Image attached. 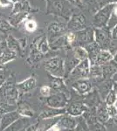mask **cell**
<instances>
[{"instance_id": "cell-48", "label": "cell", "mask_w": 117, "mask_h": 131, "mask_svg": "<svg viewBox=\"0 0 117 131\" xmlns=\"http://www.w3.org/2000/svg\"><path fill=\"white\" fill-rule=\"evenodd\" d=\"M12 2H15V3H18V2H22V1H25V0H12Z\"/></svg>"}, {"instance_id": "cell-28", "label": "cell", "mask_w": 117, "mask_h": 131, "mask_svg": "<svg viewBox=\"0 0 117 131\" xmlns=\"http://www.w3.org/2000/svg\"><path fill=\"white\" fill-rule=\"evenodd\" d=\"M96 116H97L98 122H101V123H105L106 122L108 121V119H109V117H110L108 113L107 108L103 106H101L98 108Z\"/></svg>"}, {"instance_id": "cell-14", "label": "cell", "mask_w": 117, "mask_h": 131, "mask_svg": "<svg viewBox=\"0 0 117 131\" xmlns=\"http://www.w3.org/2000/svg\"><path fill=\"white\" fill-rule=\"evenodd\" d=\"M67 41V37L62 35H55V36H49V46L51 49L56 50L62 47L65 45V42Z\"/></svg>"}, {"instance_id": "cell-6", "label": "cell", "mask_w": 117, "mask_h": 131, "mask_svg": "<svg viewBox=\"0 0 117 131\" xmlns=\"http://www.w3.org/2000/svg\"><path fill=\"white\" fill-rule=\"evenodd\" d=\"M20 116L21 115H19V113L17 110L9 112V113H6L5 115H2L0 130L4 131V130L7 129L12 124H13L15 122L19 119Z\"/></svg>"}, {"instance_id": "cell-13", "label": "cell", "mask_w": 117, "mask_h": 131, "mask_svg": "<svg viewBox=\"0 0 117 131\" xmlns=\"http://www.w3.org/2000/svg\"><path fill=\"white\" fill-rule=\"evenodd\" d=\"M73 88L77 91L79 94H86V93H88L91 90L92 84L88 80L81 79V80H78L77 81L74 82L73 84Z\"/></svg>"}, {"instance_id": "cell-5", "label": "cell", "mask_w": 117, "mask_h": 131, "mask_svg": "<svg viewBox=\"0 0 117 131\" xmlns=\"http://www.w3.org/2000/svg\"><path fill=\"white\" fill-rule=\"evenodd\" d=\"M74 35L75 37H74V41L73 43V46H88V44L93 42V31L91 28L83 29Z\"/></svg>"}, {"instance_id": "cell-22", "label": "cell", "mask_w": 117, "mask_h": 131, "mask_svg": "<svg viewBox=\"0 0 117 131\" xmlns=\"http://www.w3.org/2000/svg\"><path fill=\"white\" fill-rule=\"evenodd\" d=\"M17 56H18L17 52H15L14 51L10 50L7 47V49L3 52V54H2L1 56H0V64L4 65L10 60H13L17 58Z\"/></svg>"}, {"instance_id": "cell-4", "label": "cell", "mask_w": 117, "mask_h": 131, "mask_svg": "<svg viewBox=\"0 0 117 131\" xmlns=\"http://www.w3.org/2000/svg\"><path fill=\"white\" fill-rule=\"evenodd\" d=\"M90 73V68H89V60L87 59L85 60L80 61L79 64L74 67V69L70 73L72 79L81 80L85 79Z\"/></svg>"}, {"instance_id": "cell-56", "label": "cell", "mask_w": 117, "mask_h": 131, "mask_svg": "<svg viewBox=\"0 0 117 131\" xmlns=\"http://www.w3.org/2000/svg\"><path fill=\"white\" fill-rule=\"evenodd\" d=\"M0 97H1V95H0ZM0 100H1V99H0Z\"/></svg>"}, {"instance_id": "cell-16", "label": "cell", "mask_w": 117, "mask_h": 131, "mask_svg": "<svg viewBox=\"0 0 117 131\" xmlns=\"http://www.w3.org/2000/svg\"><path fill=\"white\" fill-rule=\"evenodd\" d=\"M117 73V63L115 61H110L102 66V75L106 79H109Z\"/></svg>"}, {"instance_id": "cell-52", "label": "cell", "mask_w": 117, "mask_h": 131, "mask_svg": "<svg viewBox=\"0 0 117 131\" xmlns=\"http://www.w3.org/2000/svg\"><path fill=\"white\" fill-rule=\"evenodd\" d=\"M20 131H26V130H25V128H24V129H22V130H20Z\"/></svg>"}, {"instance_id": "cell-3", "label": "cell", "mask_w": 117, "mask_h": 131, "mask_svg": "<svg viewBox=\"0 0 117 131\" xmlns=\"http://www.w3.org/2000/svg\"><path fill=\"white\" fill-rule=\"evenodd\" d=\"M46 104L49 107L54 108H65L67 105V97L66 93H59L56 94H52L46 98Z\"/></svg>"}, {"instance_id": "cell-50", "label": "cell", "mask_w": 117, "mask_h": 131, "mask_svg": "<svg viewBox=\"0 0 117 131\" xmlns=\"http://www.w3.org/2000/svg\"><path fill=\"white\" fill-rule=\"evenodd\" d=\"M1 119H2V115H0V126H1Z\"/></svg>"}, {"instance_id": "cell-41", "label": "cell", "mask_w": 117, "mask_h": 131, "mask_svg": "<svg viewBox=\"0 0 117 131\" xmlns=\"http://www.w3.org/2000/svg\"><path fill=\"white\" fill-rule=\"evenodd\" d=\"M38 129V122L37 123H33V124H31L25 128L26 131H37Z\"/></svg>"}, {"instance_id": "cell-45", "label": "cell", "mask_w": 117, "mask_h": 131, "mask_svg": "<svg viewBox=\"0 0 117 131\" xmlns=\"http://www.w3.org/2000/svg\"><path fill=\"white\" fill-rule=\"evenodd\" d=\"M68 1L70 3L73 4V5H80V0H68Z\"/></svg>"}, {"instance_id": "cell-35", "label": "cell", "mask_w": 117, "mask_h": 131, "mask_svg": "<svg viewBox=\"0 0 117 131\" xmlns=\"http://www.w3.org/2000/svg\"><path fill=\"white\" fill-rule=\"evenodd\" d=\"M12 25L10 24L8 21L4 20V19H0V31H3V32H5V31H8L12 29Z\"/></svg>"}, {"instance_id": "cell-33", "label": "cell", "mask_w": 117, "mask_h": 131, "mask_svg": "<svg viewBox=\"0 0 117 131\" xmlns=\"http://www.w3.org/2000/svg\"><path fill=\"white\" fill-rule=\"evenodd\" d=\"M90 75H92L93 77H101L102 76V67H100L98 65L92 66V67L90 68Z\"/></svg>"}, {"instance_id": "cell-43", "label": "cell", "mask_w": 117, "mask_h": 131, "mask_svg": "<svg viewBox=\"0 0 117 131\" xmlns=\"http://www.w3.org/2000/svg\"><path fill=\"white\" fill-rule=\"evenodd\" d=\"M12 0H0V5L1 6H7L12 5Z\"/></svg>"}, {"instance_id": "cell-34", "label": "cell", "mask_w": 117, "mask_h": 131, "mask_svg": "<svg viewBox=\"0 0 117 131\" xmlns=\"http://www.w3.org/2000/svg\"><path fill=\"white\" fill-rule=\"evenodd\" d=\"M88 127H89V128H90V131H106L104 126L98 121L93 122V124L89 125Z\"/></svg>"}, {"instance_id": "cell-44", "label": "cell", "mask_w": 117, "mask_h": 131, "mask_svg": "<svg viewBox=\"0 0 117 131\" xmlns=\"http://www.w3.org/2000/svg\"><path fill=\"white\" fill-rule=\"evenodd\" d=\"M113 38H114V39L117 40V26L113 31Z\"/></svg>"}, {"instance_id": "cell-46", "label": "cell", "mask_w": 117, "mask_h": 131, "mask_svg": "<svg viewBox=\"0 0 117 131\" xmlns=\"http://www.w3.org/2000/svg\"><path fill=\"white\" fill-rule=\"evenodd\" d=\"M113 89L114 90V92H115V94L117 95V83H116V82L114 84V85H113Z\"/></svg>"}, {"instance_id": "cell-11", "label": "cell", "mask_w": 117, "mask_h": 131, "mask_svg": "<svg viewBox=\"0 0 117 131\" xmlns=\"http://www.w3.org/2000/svg\"><path fill=\"white\" fill-rule=\"evenodd\" d=\"M88 107L81 102H73L67 109V113L72 116H80L86 111H88Z\"/></svg>"}, {"instance_id": "cell-42", "label": "cell", "mask_w": 117, "mask_h": 131, "mask_svg": "<svg viewBox=\"0 0 117 131\" xmlns=\"http://www.w3.org/2000/svg\"><path fill=\"white\" fill-rule=\"evenodd\" d=\"M5 72L0 70V88L4 85L5 83Z\"/></svg>"}, {"instance_id": "cell-47", "label": "cell", "mask_w": 117, "mask_h": 131, "mask_svg": "<svg viewBox=\"0 0 117 131\" xmlns=\"http://www.w3.org/2000/svg\"><path fill=\"white\" fill-rule=\"evenodd\" d=\"M113 80H114V82H116V83H117V73L114 76H113Z\"/></svg>"}, {"instance_id": "cell-17", "label": "cell", "mask_w": 117, "mask_h": 131, "mask_svg": "<svg viewBox=\"0 0 117 131\" xmlns=\"http://www.w3.org/2000/svg\"><path fill=\"white\" fill-rule=\"evenodd\" d=\"M67 29V25L61 24L58 22H52L48 26V33L49 36L59 35L60 33L64 32Z\"/></svg>"}, {"instance_id": "cell-25", "label": "cell", "mask_w": 117, "mask_h": 131, "mask_svg": "<svg viewBox=\"0 0 117 131\" xmlns=\"http://www.w3.org/2000/svg\"><path fill=\"white\" fill-rule=\"evenodd\" d=\"M18 108V105H12L6 101L5 99L0 100V115H5L9 112L15 111Z\"/></svg>"}, {"instance_id": "cell-29", "label": "cell", "mask_w": 117, "mask_h": 131, "mask_svg": "<svg viewBox=\"0 0 117 131\" xmlns=\"http://www.w3.org/2000/svg\"><path fill=\"white\" fill-rule=\"evenodd\" d=\"M77 119V125H76L75 131H90L88 124L83 116H78Z\"/></svg>"}, {"instance_id": "cell-12", "label": "cell", "mask_w": 117, "mask_h": 131, "mask_svg": "<svg viewBox=\"0 0 117 131\" xmlns=\"http://www.w3.org/2000/svg\"><path fill=\"white\" fill-rule=\"evenodd\" d=\"M95 37H96V42L101 46V48H104V49L108 48L110 44V39L105 31L100 30V29L95 30Z\"/></svg>"}, {"instance_id": "cell-15", "label": "cell", "mask_w": 117, "mask_h": 131, "mask_svg": "<svg viewBox=\"0 0 117 131\" xmlns=\"http://www.w3.org/2000/svg\"><path fill=\"white\" fill-rule=\"evenodd\" d=\"M36 86V81L34 78L31 77L28 78L25 81L20 82V83L17 84V88H18V92L21 93H27L31 91Z\"/></svg>"}, {"instance_id": "cell-51", "label": "cell", "mask_w": 117, "mask_h": 131, "mask_svg": "<svg viewBox=\"0 0 117 131\" xmlns=\"http://www.w3.org/2000/svg\"><path fill=\"white\" fill-rule=\"evenodd\" d=\"M48 131H54V128H51V129L48 130Z\"/></svg>"}, {"instance_id": "cell-32", "label": "cell", "mask_w": 117, "mask_h": 131, "mask_svg": "<svg viewBox=\"0 0 117 131\" xmlns=\"http://www.w3.org/2000/svg\"><path fill=\"white\" fill-rule=\"evenodd\" d=\"M116 101H117V95L115 92H114V90L112 88L111 91L108 93V94L106 97V103H107L108 106H112V105H114Z\"/></svg>"}, {"instance_id": "cell-53", "label": "cell", "mask_w": 117, "mask_h": 131, "mask_svg": "<svg viewBox=\"0 0 117 131\" xmlns=\"http://www.w3.org/2000/svg\"><path fill=\"white\" fill-rule=\"evenodd\" d=\"M87 1H92V0H87Z\"/></svg>"}, {"instance_id": "cell-26", "label": "cell", "mask_w": 117, "mask_h": 131, "mask_svg": "<svg viewBox=\"0 0 117 131\" xmlns=\"http://www.w3.org/2000/svg\"><path fill=\"white\" fill-rule=\"evenodd\" d=\"M27 14H28L27 12H18V13L12 14L9 18V23L12 26H16L26 18Z\"/></svg>"}, {"instance_id": "cell-36", "label": "cell", "mask_w": 117, "mask_h": 131, "mask_svg": "<svg viewBox=\"0 0 117 131\" xmlns=\"http://www.w3.org/2000/svg\"><path fill=\"white\" fill-rule=\"evenodd\" d=\"M40 94H41L42 96L47 98V97L52 95V88H51V86H42V88H40Z\"/></svg>"}, {"instance_id": "cell-54", "label": "cell", "mask_w": 117, "mask_h": 131, "mask_svg": "<svg viewBox=\"0 0 117 131\" xmlns=\"http://www.w3.org/2000/svg\"><path fill=\"white\" fill-rule=\"evenodd\" d=\"M1 42H2V41H1V39H0V43H1Z\"/></svg>"}, {"instance_id": "cell-19", "label": "cell", "mask_w": 117, "mask_h": 131, "mask_svg": "<svg viewBox=\"0 0 117 131\" xmlns=\"http://www.w3.org/2000/svg\"><path fill=\"white\" fill-rule=\"evenodd\" d=\"M29 125H31V124H30L28 117H20L18 121H16L13 124H12L7 129H10V131H20L25 128V127L27 128Z\"/></svg>"}, {"instance_id": "cell-23", "label": "cell", "mask_w": 117, "mask_h": 131, "mask_svg": "<svg viewBox=\"0 0 117 131\" xmlns=\"http://www.w3.org/2000/svg\"><path fill=\"white\" fill-rule=\"evenodd\" d=\"M113 56L109 52H108L107 50H101L100 52L99 55H98V60H97V64L98 66H103L107 63L110 62L113 60Z\"/></svg>"}, {"instance_id": "cell-37", "label": "cell", "mask_w": 117, "mask_h": 131, "mask_svg": "<svg viewBox=\"0 0 117 131\" xmlns=\"http://www.w3.org/2000/svg\"><path fill=\"white\" fill-rule=\"evenodd\" d=\"M107 110H108V115H109V116H112V117H116L117 116V108L114 105H112V106H108Z\"/></svg>"}, {"instance_id": "cell-24", "label": "cell", "mask_w": 117, "mask_h": 131, "mask_svg": "<svg viewBox=\"0 0 117 131\" xmlns=\"http://www.w3.org/2000/svg\"><path fill=\"white\" fill-rule=\"evenodd\" d=\"M31 10L30 5L27 0L22 2H18V3H15V5L13 6V10H12V13H18V12H28Z\"/></svg>"}, {"instance_id": "cell-1", "label": "cell", "mask_w": 117, "mask_h": 131, "mask_svg": "<svg viewBox=\"0 0 117 131\" xmlns=\"http://www.w3.org/2000/svg\"><path fill=\"white\" fill-rule=\"evenodd\" d=\"M44 67L45 69L54 77L62 78L66 73L65 63L59 57H54L45 61Z\"/></svg>"}, {"instance_id": "cell-38", "label": "cell", "mask_w": 117, "mask_h": 131, "mask_svg": "<svg viewBox=\"0 0 117 131\" xmlns=\"http://www.w3.org/2000/svg\"><path fill=\"white\" fill-rule=\"evenodd\" d=\"M25 28H26L27 30L30 31L35 30V29H36L35 22H34V21H28V22L26 23V26H25Z\"/></svg>"}, {"instance_id": "cell-20", "label": "cell", "mask_w": 117, "mask_h": 131, "mask_svg": "<svg viewBox=\"0 0 117 131\" xmlns=\"http://www.w3.org/2000/svg\"><path fill=\"white\" fill-rule=\"evenodd\" d=\"M50 86L52 89L59 91V93H66V86L64 84L62 78L51 77L50 78Z\"/></svg>"}, {"instance_id": "cell-39", "label": "cell", "mask_w": 117, "mask_h": 131, "mask_svg": "<svg viewBox=\"0 0 117 131\" xmlns=\"http://www.w3.org/2000/svg\"><path fill=\"white\" fill-rule=\"evenodd\" d=\"M7 43H6V41H2L1 43H0V56L3 54V52H5V51L7 49Z\"/></svg>"}, {"instance_id": "cell-7", "label": "cell", "mask_w": 117, "mask_h": 131, "mask_svg": "<svg viewBox=\"0 0 117 131\" xmlns=\"http://www.w3.org/2000/svg\"><path fill=\"white\" fill-rule=\"evenodd\" d=\"M86 25V19L82 14H76L73 15L71 20L67 25V29L72 31H81L85 28Z\"/></svg>"}, {"instance_id": "cell-9", "label": "cell", "mask_w": 117, "mask_h": 131, "mask_svg": "<svg viewBox=\"0 0 117 131\" xmlns=\"http://www.w3.org/2000/svg\"><path fill=\"white\" fill-rule=\"evenodd\" d=\"M66 108H54V107H48L41 112L39 115V119H50V118H56L59 116L63 115L66 114Z\"/></svg>"}, {"instance_id": "cell-55", "label": "cell", "mask_w": 117, "mask_h": 131, "mask_svg": "<svg viewBox=\"0 0 117 131\" xmlns=\"http://www.w3.org/2000/svg\"><path fill=\"white\" fill-rule=\"evenodd\" d=\"M71 131H73V129H72V130H71Z\"/></svg>"}, {"instance_id": "cell-8", "label": "cell", "mask_w": 117, "mask_h": 131, "mask_svg": "<svg viewBox=\"0 0 117 131\" xmlns=\"http://www.w3.org/2000/svg\"><path fill=\"white\" fill-rule=\"evenodd\" d=\"M113 5H108L105 8H103L99 13L95 16L94 18V25L96 26H103L104 25L107 23L110 16V13L112 12Z\"/></svg>"}, {"instance_id": "cell-30", "label": "cell", "mask_w": 117, "mask_h": 131, "mask_svg": "<svg viewBox=\"0 0 117 131\" xmlns=\"http://www.w3.org/2000/svg\"><path fill=\"white\" fill-rule=\"evenodd\" d=\"M73 55L75 56V58L78 59L79 60L82 61V60H85L88 59V53L86 49L82 48L81 46H78V47L75 48L73 51Z\"/></svg>"}, {"instance_id": "cell-2", "label": "cell", "mask_w": 117, "mask_h": 131, "mask_svg": "<svg viewBox=\"0 0 117 131\" xmlns=\"http://www.w3.org/2000/svg\"><path fill=\"white\" fill-rule=\"evenodd\" d=\"M0 95L3 96L4 99L12 105H17V101L18 98V90L17 85L13 82L7 81L5 82L0 89Z\"/></svg>"}, {"instance_id": "cell-10", "label": "cell", "mask_w": 117, "mask_h": 131, "mask_svg": "<svg viewBox=\"0 0 117 131\" xmlns=\"http://www.w3.org/2000/svg\"><path fill=\"white\" fill-rule=\"evenodd\" d=\"M58 125L65 129H75L77 125V119L67 114V115L60 117Z\"/></svg>"}, {"instance_id": "cell-40", "label": "cell", "mask_w": 117, "mask_h": 131, "mask_svg": "<svg viewBox=\"0 0 117 131\" xmlns=\"http://www.w3.org/2000/svg\"><path fill=\"white\" fill-rule=\"evenodd\" d=\"M18 42H19V44H20V46H21V49L23 50H25V46H26V38H22V39H18Z\"/></svg>"}, {"instance_id": "cell-27", "label": "cell", "mask_w": 117, "mask_h": 131, "mask_svg": "<svg viewBox=\"0 0 117 131\" xmlns=\"http://www.w3.org/2000/svg\"><path fill=\"white\" fill-rule=\"evenodd\" d=\"M80 63V60L75 58V56L73 54V56H69L65 62V70L66 73H71L74 69V67Z\"/></svg>"}, {"instance_id": "cell-49", "label": "cell", "mask_w": 117, "mask_h": 131, "mask_svg": "<svg viewBox=\"0 0 117 131\" xmlns=\"http://www.w3.org/2000/svg\"><path fill=\"white\" fill-rule=\"evenodd\" d=\"M114 61L117 63V52H116V54H115V56L114 57Z\"/></svg>"}, {"instance_id": "cell-31", "label": "cell", "mask_w": 117, "mask_h": 131, "mask_svg": "<svg viewBox=\"0 0 117 131\" xmlns=\"http://www.w3.org/2000/svg\"><path fill=\"white\" fill-rule=\"evenodd\" d=\"M38 48H39V52L43 54L46 53V52H47L49 51L50 46H49V43H48V41L46 37H44L43 39L39 42V44H38Z\"/></svg>"}, {"instance_id": "cell-18", "label": "cell", "mask_w": 117, "mask_h": 131, "mask_svg": "<svg viewBox=\"0 0 117 131\" xmlns=\"http://www.w3.org/2000/svg\"><path fill=\"white\" fill-rule=\"evenodd\" d=\"M17 111L19 113L20 115L24 116V117H28L31 118L34 115L35 112L31 108V107L30 106L28 103L26 102H20L18 104V108H17Z\"/></svg>"}, {"instance_id": "cell-21", "label": "cell", "mask_w": 117, "mask_h": 131, "mask_svg": "<svg viewBox=\"0 0 117 131\" xmlns=\"http://www.w3.org/2000/svg\"><path fill=\"white\" fill-rule=\"evenodd\" d=\"M6 43H7L8 48L12 51H14L17 53H21L22 52V49H21L20 44L18 39H16L12 35H9L6 39Z\"/></svg>"}]
</instances>
